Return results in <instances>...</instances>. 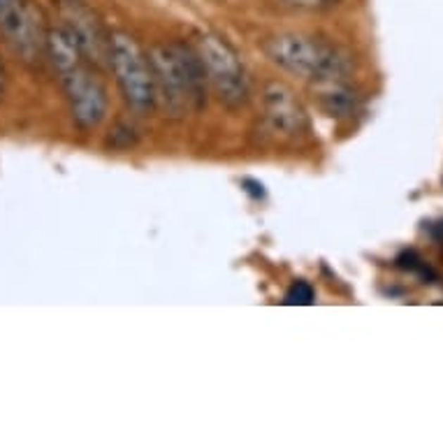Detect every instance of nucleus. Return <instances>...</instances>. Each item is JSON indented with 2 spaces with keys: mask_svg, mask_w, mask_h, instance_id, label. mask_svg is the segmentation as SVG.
<instances>
[{
  "mask_svg": "<svg viewBox=\"0 0 443 443\" xmlns=\"http://www.w3.org/2000/svg\"><path fill=\"white\" fill-rule=\"evenodd\" d=\"M313 98L318 100L323 112L330 116H351L358 109L360 96L355 89L348 84V77H337V79H320V82H311Z\"/></svg>",
  "mask_w": 443,
  "mask_h": 443,
  "instance_id": "9",
  "label": "nucleus"
},
{
  "mask_svg": "<svg viewBox=\"0 0 443 443\" xmlns=\"http://www.w3.org/2000/svg\"><path fill=\"white\" fill-rule=\"evenodd\" d=\"M195 51L218 100L230 109L247 105L251 98V82L232 46L220 35L204 33L195 39Z\"/></svg>",
  "mask_w": 443,
  "mask_h": 443,
  "instance_id": "5",
  "label": "nucleus"
},
{
  "mask_svg": "<svg viewBox=\"0 0 443 443\" xmlns=\"http://www.w3.org/2000/svg\"><path fill=\"white\" fill-rule=\"evenodd\" d=\"M5 89H7V70H5V61L0 56V102L5 98Z\"/></svg>",
  "mask_w": 443,
  "mask_h": 443,
  "instance_id": "12",
  "label": "nucleus"
},
{
  "mask_svg": "<svg viewBox=\"0 0 443 443\" xmlns=\"http://www.w3.org/2000/svg\"><path fill=\"white\" fill-rule=\"evenodd\" d=\"M288 5L299 7V10H308V12H323V10H332L337 7L342 0H286Z\"/></svg>",
  "mask_w": 443,
  "mask_h": 443,
  "instance_id": "11",
  "label": "nucleus"
},
{
  "mask_svg": "<svg viewBox=\"0 0 443 443\" xmlns=\"http://www.w3.org/2000/svg\"><path fill=\"white\" fill-rule=\"evenodd\" d=\"M107 65L112 68L125 102L137 114H146L158 107L151 63H149L146 51L130 33L114 30L109 35Z\"/></svg>",
  "mask_w": 443,
  "mask_h": 443,
  "instance_id": "4",
  "label": "nucleus"
},
{
  "mask_svg": "<svg viewBox=\"0 0 443 443\" xmlns=\"http://www.w3.org/2000/svg\"><path fill=\"white\" fill-rule=\"evenodd\" d=\"M265 54L274 65L297 75L306 82L320 79H337L351 75V56L339 49L337 44L323 37L302 33H281L265 42Z\"/></svg>",
  "mask_w": 443,
  "mask_h": 443,
  "instance_id": "3",
  "label": "nucleus"
},
{
  "mask_svg": "<svg viewBox=\"0 0 443 443\" xmlns=\"http://www.w3.org/2000/svg\"><path fill=\"white\" fill-rule=\"evenodd\" d=\"M154 70L156 98L165 116L184 118L188 112H200L207 105V75L195 46L184 42L156 44L149 49Z\"/></svg>",
  "mask_w": 443,
  "mask_h": 443,
  "instance_id": "2",
  "label": "nucleus"
},
{
  "mask_svg": "<svg viewBox=\"0 0 443 443\" xmlns=\"http://www.w3.org/2000/svg\"><path fill=\"white\" fill-rule=\"evenodd\" d=\"M61 3H63V17H65V28L77 39L84 58L96 68L107 65L109 35L102 30L98 17L82 0H61Z\"/></svg>",
  "mask_w": 443,
  "mask_h": 443,
  "instance_id": "8",
  "label": "nucleus"
},
{
  "mask_svg": "<svg viewBox=\"0 0 443 443\" xmlns=\"http://www.w3.org/2000/svg\"><path fill=\"white\" fill-rule=\"evenodd\" d=\"M313 297H316V292H313V288L308 286L306 281H295L290 286L288 295H286V304H299V306H304V304H311Z\"/></svg>",
  "mask_w": 443,
  "mask_h": 443,
  "instance_id": "10",
  "label": "nucleus"
},
{
  "mask_svg": "<svg viewBox=\"0 0 443 443\" xmlns=\"http://www.w3.org/2000/svg\"><path fill=\"white\" fill-rule=\"evenodd\" d=\"M263 109H265V125L276 139L297 142L306 137L308 114L304 105L295 96V91L283 82H270L263 91Z\"/></svg>",
  "mask_w": 443,
  "mask_h": 443,
  "instance_id": "7",
  "label": "nucleus"
},
{
  "mask_svg": "<svg viewBox=\"0 0 443 443\" xmlns=\"http://www.w3.org/2000/svg\"><path fill=\"white\" fill-rule=\"evenodd\" d=\"M0 33L21 61L39 63L44 56V33L39 12L28 0H0Z\"/></svg>",
  "mask_w": 443,
  "mask_h": 443,
  "instance_id": "6",
  "label": "nucleus"
},
{
  "mask_svg": "<svg viewBox=\"0 0 443 443\" xmlns=\"http://www.w3.org/2000/svg\"><path fill=\"white\" fill-rule=\"evenodd\" d=\"M44 56L56 70L73 121L82 130L100 125L107 114V91L65 26L49 28L44 33Z\"/></svg>",
  "mask_w": 443,
  "mask_h": 443,
  "instance_id": "1",
  "label": "nucleus"
}]
</instances>
